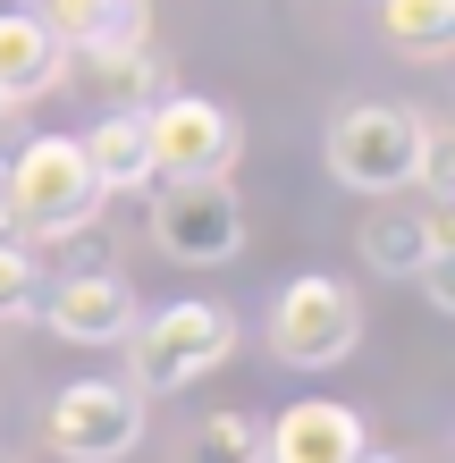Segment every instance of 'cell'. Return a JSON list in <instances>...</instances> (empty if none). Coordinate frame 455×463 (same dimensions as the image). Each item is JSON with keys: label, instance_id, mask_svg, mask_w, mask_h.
<instances>
[{"label": "cell", "instance_id": "cell-1", "mask_svg": "<svg viewBox=\"0 0 455 463\" xmlns=\"http://www.w3.org/2000/svg\"><path fill=\"white\" fill-rule=\"evenodd\" d=\"M245 337V320L228 304H211V295H177V304L160 312H136V329H127V388L136 396H185L194 379H211L236 354Z\"/></svg>", "mask_w": 455, "mask_h": 463}, {"label": "cell", "instance_id": "cell-2", "mask_svg": "<svg viewBox=\"0 0 455 463\" xmlns=\"http://www.w3.org/2000/svg\"><path fill=\"white\" fill-rule=\"evenodd\" d=\"M0 194H9V211L25 220V244H51L68 228L101 220V185L85 169V144L76 135H25V144L0 160Z\"/></svg>", "mask_w": 455, "mask_h": 463}, {"label": "cell", "instance_id": "cell-3", "mask_svg": "<svg viewBox=\"0 0 455 463\" xmlns=\"http://www.w3.org/2000/svg\"><path fill=\"white\" fill-rule=\"evenodd\" d=\"M261 329H270V354L287 371H337L363 345V295H355V279L304 269V279H287L270 295V320Z\"/></svg>", "mask_w": 455, "mask_h": 463}, {"label": "cell", "instance_id": "cell-4", "mask_svg": "<svg viewBox=\"0 0 455 463\" xmlns=\"http://www.w3.org/2000/svg\"><path fill=\"white\" fill-rule=\"evenodd\" d=\"M329 177L346 194H371L388 203L396 185H413V160H422V110L413 101H346L329 118Z\"/></svg>", "mask_w": 455, "mask_h": 463}, {"label": "cell", "instance_id": "cell-5", "mask_svg": "<svg viewBox=\"0 0 455 463\" xmlns=\"http://www.w3.org/2000/svg\"><path fill=\"white\" fill-rule=\"evenodd\" d=\"M152 396H136L127 379H68L60 396H51V413H43V447L60 455V463H127L144 447V413Z\"/></svg>", "mask_w": 455, "mask_h": 463}, {"label": "cell", "instance_id": "cell-6", "mask_svg": "<svg viewBox=\"0 0 455 463\" xmlns=\"http://www.w3.org/2000/svg\"><path fill=\"white\" fill-rule=\"evenodd\" d=\"M144 144H152V185H185V177H228L236 152H245V127H236L228 101L169 85L144 110Z\"/></svg>", "mask_w": 455, "mask_h": 463}, {"label": "cell", "instance_id": "cell-7", "mask_svg": "<svg viewBox=\"0 0 455 463\" xmlns=\"http://www.w3.org/2000/svg\"><path fill=\"white\" fill-rule=\"evenodd\" d=\"M152 244L185 269H220L245 253V203L228 177H185V185H152Z\"/></svg>", "mask_w": 455, "mask_h": 463}, {"label": "cell", "instance_id": "cell-8", "mask_svg": "<svg viewBox=\"0 0 455 463\" xmlns=\"http://www.w3.org/2000/svg\"><path fill=\"white\" fill-rule=\"evenodd\" d=\"M136 279L127 269H101V279H60V287H43V304L34 320L60 345H118L127 329H136Z\"/></svg>", "mask_w": 455, "mask_h": 463}, {"label": "cell", "instance_id": "cell-9", "mask_svg": "<svg viewBox=\"0 0 455 463\" xmlns=\"http://www.w3.org/2000/svg\"><path fill=\"white\" fill-rule=\"evenodd\" d=\"M355 253L371 279H413L431 253H455V203H422V211H363Z\"/></svg>", "mask_w": 455, "mask_h": 463}, {"label": "cell", "instance_id": "cell-10", "mask_svg": "<svg viewBox=\"0 0 455 463\" xmlns=\"http://www.w3.org/2000/svg\"><path fill=\"white\" fill-rule=\"evenodd\" d=\"M363 439V413L337 396H304V404H279V421L261 430V463H355Z\"/></svg>", "mask_w": 455, "mask_h": 463}, {"label": "cell", "instance_id": "cell-11", "mask_svg": "<svg viewBox=\"0 0 455 463\" xmlns=\"http://www.w3.org/2000/svg\"><path fill=\"white\" fill-rule=\"evenodd\" d=\"M68 85L93 101V118H110V110L144 118L152 101L169 93V60H160L152 43H136V51H76V60H68Z\"/></svg>", "mask_w": 455, "mask_h": 463}, {"label": "cell", "instance_id": "cell-12", "mask_svg": "<svg viewBox=\"0 0 455 463\" xmlns=\"http://www.w3.org/2000/svg\"><path fill=\"white\" fill-rule=\"evenodd\" d=\"M60 85H68V51L51 43V25L34 9H0V101L9 110H34Z\"/></svg>", "mask_w": 455, "mask_h": 463}, {"label": "cell", "instance_id": "cell-13", "mask_svg": "<svg viewBox=\"0 0 455 463\" xmlns=\"http://www.w3.org/2000/svg\"><path fill=\"white\" fill-rule=\"evenodd\" d=\"M34 17L51 25V43L68 51H136L152 43V0H34Z\"/></svg>", "mask_w": 455, "mask_h": 463}, {"label": "cell", "instance_id": "cell-14", "mask_svg": "<svg viewBox=\"0 0 455 463\" xmlns=\"http://www.w3.org/2000/svg\"><path fill=\"white\" fill-rule=\"evenodd\" d=\"M85 169H93V185L101 194H152V144H144V118H127V110H110V118H93L85 135Z\"/></svg>", "mask_w": 455, "mask_h": 463}, {"label": "cell", "instance_id": "cell-15", "mask_svg": "<svg viewBox=\"0 0 455 463\" xmlns=\"http://www.w3.org/2000/svg\"><path fill=\"white\" fill-rule=\"evenodd\" d=\"M380 34L405 60H447L455 51V0H380Z\"/></svg>", "mask_w": 455, "mask_h": 463}, {"label": "cell", "instance_id": "cell-16", "mask_svg": "<svg viewBox=\"0 0 455 463\" xmlns=\"http://www.w3.org/2000/svg\"><path fill=\"white\" fill-rule=\"evenodd\" d=\"M177 463H261V421L253 413H203L185 430Z\"/></svg>", "mask_w": 455, "mask_h": 463}, {"label": "cell", "instance_id": "cell-17", "mask_svg": "<svg viewBox=\"0 0 455 463\" xmlns=\"http://www.w3.org/2000/svg\"><path fill=\"white\" fill-rule=\"evenodd\" d=\"M34 261L51 269V279H101V269H127V261H118V236L101 228V220H85V228L34 244Z\"/></svg>", "mask_w": 455, "mask_h": 463}, {"label": "cell", "instance_id": "cell-18", "mask_svg": "<svg viewBox=\"0 0 455 463\" xmlns=\"http://www.w3.org/2000/svg\"><path fill=\"white\" fill-rule=\"evenodd\" d=\"M34 304H43L34 244H0V329H9V320H34Z\"/></svg>", "mask_w": 455, "mask_h": 463}, {"label": "cell", "instance_id": "cell-19", "mask_svg": "<svg viewBox=\"0 0 455 463\" xmlns=\"http://www.w3.org/2000/svg\"><path fill=\"white\" fill-rule=\"evenodd\" d=\"M413 177H422L431 203H455V127L439 110H422V160H413Z\"/></svg>", "mask_w": 455, "mask_h": 463}, {"label": "cell", "instance_id": "cell-20", "mask_svg": "<svg viewBox=\"0 0 455 463\" xmlns=\"http://www.w3.org/2000/svg\"><path fill=\"white\" fill-rule=\"evenodd\" d=\"M413 279H422V295H431L439 312H455V253H431V261L413 269Z\"/></svg>", "mask_w": 455, "mask_h": 463}, {"label": "cell", "instance_id": "cell-21", "mask_svg": "<svg viewBox=\"0 0 455 463\" xmlns=\"http://www.w3.org/2000/svg\"><path fill=\"white\" fill-rule=\"evenodd\" d=\"M355 463H405V455H380V447H363V455H355Z\"/></svg>", "mask_w": 455, "mask_h": 463}, {"label": "cell", "instance_id": "cell-22", "mask_svg": "<svg viewBox=\"0 0 455 463\" xmlns=\"http://www.w3.org/2000/svg\"><path fill=\"white\" fill-rule=\"evenodd\" d=\"M17 118H25V110H9V101H0V127H17Z\"/></svg>", "mask_w": 455, "mask_h": 463}, {"label": "cell", "instance_id": "cell-23", "mask_svg": "<svg viewBox=\"0 0 455 463\" xmlns=\"http://www.w3.org/2000/svg\"><path fill=\"white\" fill-rule=\"evenodd\" d=\"M0 9H34V0H0Z\"/></svg>", "mask_w": 455, "mask_h": 463}, {"label": "cell", "instance_id": "cell-24", "mask_svg": "<svg viewBox=\"0 0 455 463\" xmlns=\"http://www.w3.org/2000/svg\"><path fill=\"white\" fill-rule=\"evenodd\" d=\"M0 463H17V455H9V447H0Z\"/></svg>", "mask_w": 455, "mask_h": 463}]
</instances>
